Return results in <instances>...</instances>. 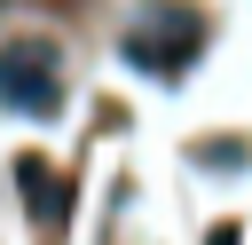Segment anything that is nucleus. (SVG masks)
Masks as SVG:
<instances>
[{
	"instance_id": "1",
	"label": "nucleus",
	"mask_w": 252,
	"mask_h": 245,
	"mask_svg": "<svg viewBox=\"0 0 252 245\" xmlns=\"http://www.w3.org/2000/svg\"><path fill=\"white\" fill-rule=\"evenodd\" d=\"M0 103L8 111H32V119H47L55 103H63V79H55V47H8L0 55Z\"/></svg>"
},
{
	"instance_id": "2",
	"label": "nucleus",
	"mask_w": 252,
	"mask_h": 245,
	"mask_svg": "<svg viewBox=\"0 0 252 245\" xmlns=\"http://www.w3.org/2000/svg\"><path fill=\"white\" fill-rule=\"evenodd\" d=\"M213 245H236V229H213Z\"/></svg>"
}]
</instances>
